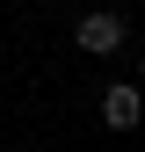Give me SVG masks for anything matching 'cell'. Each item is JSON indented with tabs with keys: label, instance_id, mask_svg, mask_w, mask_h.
I'll use <instances>...</instances> for the list:
<instances>
[{
	"label": "cell",
	"instance_id": "obj_2",
	"mask_svg": "<svg viewBox=\"0 0 145 152\" xmlns=\"http://www.w3.org/2000/svg\"><path fill=\"white\" fill-rule=\"evenodd\" d=\"M102 123H109V130H138V123H145V87H138V80L102 87Z\"/></svg>",
	"mask_w": 145,
	"mask_h": 152
},
{
	"label": "cell",
	"instance_id": "obj_3",
	"mask_svg": "<svg viewBox=\"0 0 145 152\" xmlns=\"http://www.w3.org/2000/svg\"><path fill=\"white\" fill-rule=\"evenodd\" d=\"M138 87H145V51H138Z\"/></svg>",
	"mask_w": 145,
	"mask_h": 152
},
{
	"label": "cell",
	"instance_id": "obj_1",
	"mask_svg": "<svg viewBox=\"0 0 145 152\" xmlns=\"http://www.w3.org/2000/svg\"><path fill=\"white\" fill-rule=\"evenodd\" d=\"M72 44H80L87 58H116V51L131 44V22H123V15H109V7H87L80 22H72Z\"/></svg>",
	"mask_w": 145,
	"mask_h": 152
}]
</instances>
